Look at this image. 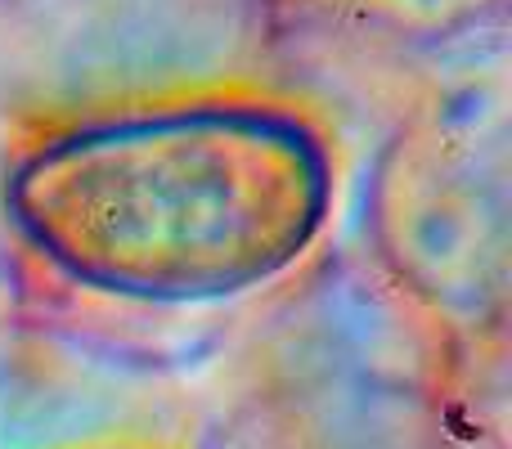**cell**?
Listing matches in <instances>:
<instances>
[{
  "label": "cell",
  "instance_id": "6da1fadb",
  "mask_svg": "<svg viewBox=\"0 0 512 449\" xmlns=\"http://www.w3.org/2000/svg\"><path fill=\"white\" fill-rule=\"evenodd\" d=\"M333 158L301 113L185 99L45 135L5 212L63 279L126 301H221L288 270L324 229Z\"/></svg>",
  "mask_w": 512,
  "mask_h": 449
}]
</instances>
